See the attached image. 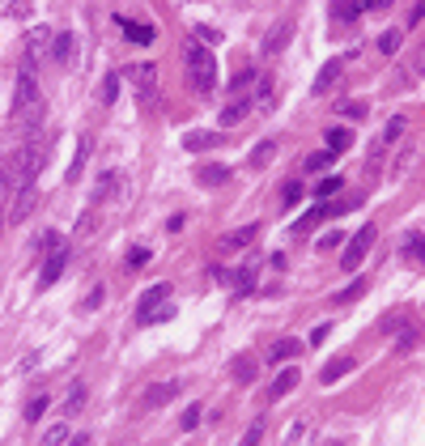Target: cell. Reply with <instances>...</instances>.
<instances>
[{
    "instance_id": "cell-16",
    "label": "cell",
    "mask_w": 425,
    "mask_h": 446,
    "mask_svg": "<svg viewBox=\"0 0 425 446\" xmlns=\"http://www.w3.org/2000/svg\"><path fill=\"white\" fill-rule=\"evenodd\" d=\"M298 379H302V374H298L294 366H285V370L277 374V383H272V391H268V396H272V400H281V396H289V391L298 387Z\"/></svg>"
},
{
    "instance_id": "cell-9",
    "label": "cell",
    "mask_w": 425,
    "mask_h": 446,
    "mask_svg": "<svg viewBox=\"0 0 425 446\" xmlns=\"http://www.w3.org/2000/svg\"><path fill=\"white\" fill-rule=\"evenodd\" d=\"M255 234H260V225H255V221H251V225H238V230L221 234V251H238V247H247Z\"/></svg>"
},
{
    "instance_id": "cell-26",
    "label": "cell",
    "mask_w": 425,
    "mask_h": 446,
    "mask_svg": "<svg viewBox=\"0 0 425 446\" xmlns=\"http://www.w3.org/2000/svg\"><path fill=\"white\" fill-rule=\"evenodd\" d=\"M85 157H89V140H85V136H81V145H77V157H72V166H68V174H64V179H68V183H72V179H77V174H81V166H85Z\"/></svg>"
},
{
    "instance_id": "cell-22",
    "label": "cell",
    "mask_w": 425,
    "mask_h": 446,
    "mask_svg": "<svg viewBox=\"0 0 425 446\" xmlns=\"http://www.w3.org/2000/svg\"><path fill=\"white\" fill-rule=\"evenodd\" d=\"M298 349H302L298 340H277V345L268 349V362H277V366H281L285 357H298Z\"/></svg>"
},
{
    "instance_id": "cell-8",
    "label": "cell",
    "mask_w": 425,
    "mask_h": 446,
    "mask_svg": "<svg viewBox=\"0 0 425 446\" xmlns=\"http://www.w3.org/2000/svg\"><path fill=\"white\" fill-rule=\"evenodd\" d=\"M341 72H345V60H328V64L319 68V77H315V94H328V89L341 81Z\"/></svg>"
},
{
    "instance_id": "cell-49",
    "label": "cell",
    "mask_w": 425,
    "mask_h": 446,
    "mask_svg": "<svg viewBox=\"0 0 425 446\" xmlns=\"http://www.w3.org/2000/svg\"><path fill=\"white\" fill-rule=\"evenodd\" d=\"M183 225H187V217H183V213H175V217H170V221H166V230H170V234H179V230H183Z\"/></svg>"
},
{
    "instance_id": "cell-30",
    "label": "cell",
    "mask_w": 425,
    "mask_h": 446,
    "mask_svg": "<svg viewBox=\"0 0 425 446\" xmlns=\"http://www.w3.org/2000/svg\"><path fill=\"white\" fill-rule=\"evenodd\" d=\"M396 47H400V30H383L379 34V51L383 55H396Z\"/></svg>"
},
{
    "instance_id": "cell-54",
    "label": "cell",
    "mask_w": 425,
    "mask_h": 446,
    "mask_svg": "<svg viewBox=\"0 0 425 446\" xmlns=\"http://www.w3.org/2000/svg\"><path fill=\"white\" fill-rule=\"evenodd\" d=\"M4 221H9V217H4V208H0V234H4Z\"/></svg>"
},
{
    "instance_id": "cell-12",
    "label": "cell",
    "mask_w": 425,
    "mask_h": 446,
    "mask_svg": "<svg viewBox=\"0 0 425 446\" xmlns=\"http://www.w3.org/2000/svg\"><path fill=\"white\" fill-rule=\"evenodd\" d=\"M175 396H179V383H158V387L145 391V408H162V404H170Z\"/></svg>"
},
{
    "instance_id": "cell-33",
    "label": "cell",
    "mask_w": 425,
    "mask_h": 446,
    "mask_svg": "<svg viewBox=\"0 0 425 446\" xmlns=\"http://www.w3.org/2000/svg\"><path fill=\"white\" fill-rule=\"evenodd\" d=\"M302 200V183H281V204L289 208V204H298Z\"/></svg>"
},
{
    "instance_id": "cell-2",
    "label": "cell",
    "mask_w": 425,
    "mask_h": 446,
    "mask_svg": "<svg viewBox=\"0 0 425 446\" xmlns=\"http://www.w3.org/2000/svg\"><path fill=\"white\" fill-rule=\"evenodd\" d=\"M4 170V191H21V187H34V179H38V170H43V149L38 145H26V149H17L13 153V162L9 166H0Z\"/></svg>"
},
{
    "instance_id": "cell-47",
    "label": "cell",
    "mask_w": 425,
    "mask_h": 446,
    "mask_svg": "<svg viewBox=\"0 0 425 446\" xmlns=\"http://www.w3.org/2000/svg\"><path fill=\"white\" fill-rule=\"evenodd\" d=\"M328 332H332L328 323H315V332H311V345H324V340H328Z\"/></svg>"
},
{
    "instance_id": "cell-42",
    "label": "cell",
    "mask_w": 425,
    "mask_h": 446,
    "mask_svg": "<svg viewBox=\"0 0 425 446\" xmlns=\"http://www.w3.org/2000/svg\"><path fill=\"white\" fill-rule=\"evenodd\" d=\"M387 4H392V0H353V17L366 13V9H387Z\"/></svg>"
},
{
    "instance_id": "cell-15",
    "label": "cell",
    "mask_w": 425,
    "mask_h": 446,
    "mask_svg": "<svg viewBox=\"0 0 425 446\" xmlns=\"http://www.w3.org/2000/svg\"><path fill=\"white\" fill-rule=\"evenodd\" d=\"M132 81H136L140 98H149V94H153V81H158V68H153V64H136V68H132Z\"/></svg>"
},
{
    "instance_id": "cell-36",
    "label": "cell",
    "mask_w": 425,
    "mask_h": 446,
    "mask_svg": "<svg viewBox=\"0 0 425 446\" xmlns=\"http://www.w3.org/2000/svg\"><path fill=\"white\" fill-rule=\"evenodd\" d=\"M349 140H353V136H349L345 128H332V132H328V149H349Z\"/></svg>"
},
{
    "instance_id": "cell-44",
    "label": "cell",
    "mask_w": 425,
    "mask_h": 446,
    "mask_svg": "<svg viewBox=\"0 0 425 446\" xmlns=\"http://www.w3.org/2000/svg\"><path fill=\"white\" fill-rule=\"evenodd\" d=\"M196 34H200L204 43H221V30H213V26H196Z\"/></svg>"
},
{
    "instance_id": "cell-32",
    "label": "cell",
    "mask_w": 425,
    "mask_h": 446,
    "mask_svg": "<svg viewBox=\"0 0 425 446\" xmlns=\"http://www.w3.org/2000/svg\"><path fill=\"white\" fill-rule=\"evenodd\" d=\"M341 187H345V183H341L336 174H328V179H319V187H315V196H324V200H328V196H336Z\"/></svg>"
},
{
    "instance_id": "cell-51",
    "label": "cell",
    "mask_w": 425,
    "mask_h": 446,
    "mask_svg": "<svg viewBox=\"0 0 425 446\" xmlns=\"http://www.w3.org/2000/svg\"><path fill=\"white\" fill-rule=\"evenodd\" d=\"M319 247H324V251H332V247H341V234H324V238H319Z\"/></svg>"
},
{
    "instance_id": "cell-18",
    "label": "cell",
    "mask_w": 425,
    "mask_h": 446,
    "mask_svg": "<svg viewBox=\"0 0 425 446\" xmlns=\"http://www.w3.org/2000/svg\"><path fill=\"white\" fill-rule=\"evenodd\" d=\"M60 272H64V251H55L47 264H43V272H38V285L47 289V285H55L60 281Z\"/></svg>"
},
{
    "instance_id": "cell-7",
    "label": "cell",
    "mask_w": 425,
    "mask_h": 446,
    "mask_svg": "<svg viewBox=\"0 0 425 446\" xmlns=\"http://www.w3.org/2000/svg\"><path fill=\"white\" fill-rule=\"evenodd\" d=\"M47 47H51V30H47V26H34V30L26 34V55L38 60V55H47Z\"/></svg>"
},
{
    "instance_id": "cell-1",
    "label": "cell",
    "mask_w": 425,
    "mask_h": 446,
    "mask_svg": "<svg viewBox=\"0 0 425 446\" xmlns=\"http://www.w3.org/2000/svg\"><path fill=\"white\" fill-rule=\"evenodd\" d=\"M47 102H43V89L34 81V60L21 55V68H17V85H13V119H21L26 128H38Z\"/></svg>"
},
{
    "instance_id": "cell-5",
    "label": "cell",
    "mask_w": 425,
    "mask_h": 446,
    "mask_svg": "<svg viewBox=\"0 0 425 446\" xmlns=\"http://www.w3.org/2000/svg\"><path fill=\"white\" fill-rule=\"evenodd\" d=\"M162 302H170V285H166V281H158V285H149V289L140 294V306H136V319L145 323V319H149V315H153V311H158Z\"/></svg>"
},
{
    "instance_id": "cell-52",
    "label": "cell",
    "mask_w": 425,
    "mask_h": 446,
    "mask_svg": "<svg viewBox=\"0 0 425 446\" xmlns=\"http://www.w3.org/2000/svg\"><path fill=\"white\" fill-rule=\"evenodd\" d=\"M302 438H307V421H298V425L289 430V442H302Z\"/></svg>"
},
{
    "instance_id": "cell-17",
    "label": "cell",
    "mask_w": 425,
    "mask_h": 446,
    "mask_svg": "<svg viewBox=\"0 0 425 446\" xmlns=\"http://www.w3.org/2000/svg\"><path fill=\"white\" fill-rule=\"evenodd\" d=\"M30 208H34V187H21V191H17V200H13V208H9L4 217H9V221H21Z\"/></svg>"
},
{
    "instance_id": "cell-14",
    "label": "cell",
    "mask_w": 425,
    "mask_h": 446,
    "mask_svg": "<svg viewBox=\"0 0 425 446\" xmlns=\"http://www.w3.org/2000/svg\"><path fill=\"white\" fill-rule=\"evenodd\" d=\"M64 442H72V421H55V425L43 430V446H64Z\"/></svg>"
},
{
    "instance_id": "cell-13",
    "label": "cell",
    "mask_w": 425,
    "mask_h": 446,
    "mask_svg": "<svg viewBox=\"0 0 425 446\" xmlns=\"http://www.w3.org/2000/svg\"><path fill=\"white\" fill-rule=\"evenodd\" d=\"M226 179H230V166H221V162H209V166L196 170V183H204V187H217Z\"/></svg>"
},
{
    "instance_id": "cell-38",
    "label": "cell",
    "mask_w": 425,
    "mask_h": 446,
    "mask_svg": "<svg viewBox=\"0 0 425 446\" xmlns=\"http://www.w3.org/2000/svg\"><path fill=\"white\" fill-rule=\"evenodd\" d=\"M362 294H366V281H353V285H349V289H341L332 302H353V298H362Z\"/></svg>"
},
{
    "instance_id": "cell-31",
    "label": "cell",
    "mask_w": 425,
    "mask_h": 446,
    "mask_svg": "<svg viewBox=\"0 0 425 446\" xmlns=\"http://www.w3.org/2000/svg\"><path fill=\"white\" fill-rule=\"evenodd\" d=\"M4 17H30V0H0Z\"/></svg>"
},
{
    "instance_id": "cell-21",
    "label": "cell",
    "mask_w": 425,
    "mask_h": 446,
    "mask_svg": "<svg viewBox=\"0 0 425 446\" xmlns=\"http://www.w3.org/2000/svg\"><path fill=\"white\" fill-rule=\"evenodd\" d=\"M255 370H260V366H255V362H251V357H247V353H243V357H234V362H230V374H234V379H238V383H251V379H255Z\"/></svg>"
},
{
    "instance_id": "cell-43",
    "label": "cell",
    "mask_w": 425,
    "mask_h": 446,
    "mask_svg": "<svg viewBox=\"0 0 425 446\" xmlns=\"http://www.w3.org/2000/svg\"><path fill=\"white\" fill-rule=\"evenodd\" d=\"M102 298H106V294H102V285H98V289H94V294L81 302V311H98V306H102Z\"/></svg>"
},
{
    "instance_id": "cell-6",
    "label": "cell",
    "mask_w": 425,
    "mask_h": 446,
    "mask_svg": "<svg viewBox=\"0 0 425 446\" xmlns=\"http://www.w3.org/2000/svg\"><path fill=\"white\" fill-rule=\"evenodd\" d=\"M349 370H353V357H349V353H341V357H332V362L319 370V383H324V387H332V383H336V379H345Z\"/></svg>"
},
{
    "instance_id": "cell-24",
    "label": "cell",
    "mask_w": 425,
    "mask_h": 446,
    "mask_svg": "<svg viewBox=\"0 0 425 446\" xmlns=\"http://www.w3.org/2000/svg\"><path fill=\"white\" fill-rule=\"evenodd\" d=\"M332 162H336V149H319V153H311V157H307V170H315V174H319V170H328Z\"/></svg>"
},
{
    "instance_id": "cell-40",
    "label": "cell",
    "mask_w": 425,
    "mask_h": 446,
    "mask_svg": "<svg viewBox=\"0 0 425 446\" xmlns=\"http://www.w3.org/2000/svg\"><path fill=\"white\" fill-rule=\"evenodd\" d=\"M179 425H183V434H187V430H196V425H200V404H192V408L183 413V421H179Z\"/></svg>"
},
{
    "instance_id": "cell-34",
    "label": "cell",
    "mask_w": 425,
    "mask_h": 446,
    "mask_svg": "<svg viewBox=\"0 0 425 446\" xmlns=\"http://www.w3.org/2000/svg\"><path fill=\"white\" fill-rule=\"evenodd\" d=\"M38 247H43V251H47V255H55V251H64V238H60V234H55V230H47V234H43V238H38Z\"/></svg>"
},
{
    "instance_id": "cell-37",
    "label": "cell",
    "mask_w": 425,
    "mask_h": 446,
    "mask_svg": "<svg viewBox=\"0 0 425 446\" xmlns=\"http://www.w3.org/2000/svg\"><path fill=\"white\" fill-rule=\"evenodd\" d=\"M234 285H238L234 294H251V285H255V268H243V272L234 277Z\"/></svg>"
},
{
    "instance_id": "cell-11",
    "label": "cell",
    "mask_w": 425,
    "mask_h": 446,
    "mask_svg": "<svg viewBox=\"0 0 425 446\" xmlns=\"http://www.w3.org/2000/svg\"><path fill=\"white\" fill-rule=\"evenodd\" d=\"M289 34H294V26H289V21H277V26L268 30V38H264V55H277V51L289 43Z\"/></svg>"
},
{
    "instance_id": "cell-3",
    "label": "cell",
    "mask_w": 425,
    "mask_h": 446,
    "mask_svg": "<svg viewBox=\"0 0 425 446\" xmlns=\"http://www.w3.org/2000/svg\"><path fill=\"white\" fill-rule=\"evenodd\" d=\"M183 64H187V77L200 94H213L217 89V55L204 47V43H187L183 47Z\"/></svg>"
},
{
    "instance_id": "cell-48",
    "label": "cell",
    "mask_w": 425,
    "mask_h": 446,
    "mask_svg": "<svg viewBox=\"0 0 425 446\" xmlns=\"http://www.w3.org/2000/svg\"><path fill=\"white\" fill-rule=\"evenodd\" d=\"M260 438H264V425H260V421H255V425H251V430H247V434H243V442L251 446V442H260Z\"/></svg>"
},
{
    "instance_id": "cell-50",
    "label": "cell",
    "mask_w": 425,
    "mask_h": 446,
    "mask_svg": "<svg viewBox=\"0 0 425 446\" xmlns=\"http://www.w3.org/2000/svg\"><path fill=\"white\" fill-rule=\"evenodd\" d=\"M341 111H345V115H366V102H345Z\"/></svg>"
},
{
    "instance_id": "cell-46",
    "label": "cell",
    "mask_w": 425,
    "mask_h": 446,
    "mask_svg": "<svg viewBox=\"0 0 425 446\" xmlns=\"http://www.w3.org/2000/svg\"><path fill=\"white\" fill-rule=\"evenodd\" d=\"M421 21H425V0L417 4V9H413V13H409V30H417Z\"/></svg>"
},
{
    "instance_id": "cell-28",
    "label": "cell",
    "mask_w": 425,
    "mask_h": 446,
    "mask_svg": "<svg viewBox=\"0 0 425 446\" xmlns=\"http://www.w3.org/2000/svg\"><path fill=\"white\" fill-rule=\"evenodd\" d=\"M119 85H123L119 72H106V77H102V102H115V98H119Z\"/></svg>"
},
{
    "instance_id": "cell-27",
    "label": "cell",
    "mask_w": 425,
    "mask_h": 446,
    "mask_svg": "<svg viewBox=\"0 0 425 446\" xmlns=\"http://www.w3.org/2000/svg\"><path fill=\"white\" fill-rule=\"evenodd\" d=\"M47 404H51V396H47V391H38V396L26 404V421H38V417L47 413Z\"/></svg>"
},
{
    "instance_id": "cell-35",
    "label": "cell",
    "mask_w": 425,
    "mask_h": 446,
    "mask_svg": "<svg viewBox=\"0 0 425 446\" xmlns=\"http://www.w3.org/2000/svg\"><path fill=\"white\" fill-rule=\"evenodd\" d=\"M149 260H153V251H149V247H132V251H128V268H145Z\"/></svg>"
},
{
    "instance_id": "cell-23",
    "label": "cell",
    "mask_w": 425,
    "mask_h": 446,
    "mask_svg": "<svg viewBox=\"0 0 425 446\" xmlns=\"http://www.w3.org/2000/svg\"><path fill=\"white\" fill-rule=\"evenodd\" d=\"M272 153H277V140H260L255 145V153H251V166L260 170V166H268L272 162Z\"/></svg>"
},
{
    "instance_id": "cell-20",
    "label": "cell",
    "mask_w": 425,
    "mask_h": 446,
    "mask_svg": "<svg viewBox=\"0 0 425 446\" xmlns=\"http://www.w3.org/2000/svg\"><path fill=\"white\" fill-rule=\"evenodd\" d=\"M213 145H217L213 132H187L183 136V153H200V149H213Z\"/></svg>"
},
{
    "instance_id": "cell-19",
    "label": "cell",
    "mask_w": 425,
    "mask_h": 446,
    "mask_svg": "<svg viewBox=\"0 0 425 446\" xmlns=\"http://www.w3.org/2000/svg\"><path fill=\"white\" fill-rule=\"evenodd\" d=\"M68 55H72V34L64 30V34H51V60L55 64H68Z\"/></svg>"
},
{
    "instance_id": "cell-10",
    "label": "cell",
    "mask_w": 425,
    "mask_h": 446,
    "mask_svg": "<svg viewBox=\"0 0 425 446\" xmlns=\"http://www.w3.org/2000/svg\"><path fill=\"white\" fill-rule=\"evenodd\" d=\"M115 26H119V30H123L132 43H145V47L158 38V30H153V26H136V21H128V17H115Z\"/></svg>"
},
{
    "instance_id": "cell-45",
    "label": "cell",
    "mask_w": 425,
    "mask_h": 446,
    "mask_svg": "<svg viewBox=\"0 0 425 446\" xmlns=\"http://www.w3.org/2000/svg\"><path fill=\"white\" fill-rule=\"evenodd\" d=\"M115 183H119V174H102V179H98V200H102V196H106Z\"/></svg>"
},
{
    "instance_id": "cell-41",
    "label": "cell",
    "mask_w": 425,
    "mask_h": 446,
    "mask_svg": "<svg viewBox=\"0 0 425 446\" xmlns=\"http://www.w3.org/2000/svg\"><path fill=\"white\" fill-rule=\"evenodd\" d=\"M85 396H89V391H85V387L77 383V387H72V396H68V413H77V408L85 404Z\"/></svg>"
},
{
    "instance_id": "cell-53",
    "label": "cell",
    "mask_w": 425,
    "mask_h": 446,
    "mask_svg": "<svg viewBox=\"0 0 425 446\" xmlns=\"http://www.w3.org/2000/svg\"><path fill=\"white\" fill-rule=\"evenodd\" d=\"M247 81H255V72H238V77H234V85H230V89H243V85H247Z\"/></svg>"
},
{
    "instance_id": "cell-4",
    "label": "cell",
    "mask_w": 425,
    "mask_h": 446,
    "mask_svg": "<svg viewBox=\"0 0 425 446\" xmlns=\"http://www.w3.org/2000/svg\"><path fill=\"white\" fill-rule=\"evenodd\" d=\"M370 247H375V225H362V230L353 234L349 251L341 255V268H345V272H353V268H358V264L366 260V251H370Z\"/></svg>"
},
{
    "instance_id": "cell-39",
    "label": "cell",
    "mask_w": 425,
    "mask_h": 446,
    "mask_svg": "<svg viewBox=\"0 0 425 446\" xmlns=\"http://www.w3.org/2000/svg\"><path fill=\"white\" fill-rule=\"evenodd\" d=\"M170 319H175V306H170V302H162V306L145 319V328H149V323H170Z\"/></svg>"
},
{
    "instance_id": "cell-25",
    "label": "cell",
    "mask_w": 425,
    "mask_h": 446,
    "mask_svg": "<svg viewBox=\"0 0 425 446\" xmlns=\"http://www.w3.org/2000/svg\"><path fill=\"white\" fill-rule=\"evenodd\" d=\"M404 255H409V260H421L425 255V234L421 230H413V234L404 238Z\"/></svg>"
},
{
    "instance_id": "cell-29",
    "label": "cell",
    "mask_w": 425,
    "mask_h": 446,
    "mask_svg": "<svg viewBox=\"0 0 425 446\" xmlns=\"http://www.w3.org/2000/svg\"><path fill=\"white\" fill-rule=\"evenodd\" d=\"M251 111V102H234V106H226V115H221V123L226 128H234V123H243V115Z\"/></svg>"
}]
</instances>
